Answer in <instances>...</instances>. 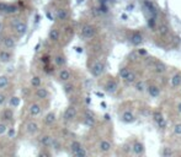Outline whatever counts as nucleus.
Masks as SVG:
<instances>
[{"instance_id":"nucleus-32","label":"nucleus","mask_w":181,"mask_h":157,"mask_svg":"<svg viewBox=\"0 0 181 157\" xmlns=\"http://www.w3.org/2000/svg\"><path fill=\"white\" fill-rule=\"evenodd\" d=\"M83 147V145H82V143L80 141H78V140H73L71 143H70L69 145V149H70V152H71V155L73 154H75L78 150H80Z\"/></svg>"},{"instance_id":"nucleus-35","label":"nucleus","mask_w":181,"mask_h":157,"mask_svg":"<svg viewBox=\"0 0 181 157\" xmlns=\"http://www.w3.org/2000/svg\"><path fill=\"white\" fill-rule=\"evenodd\" d=\"M10 84V77L8 75H1L0 76V90H4Z\"/></svg>"},{"instance_id":"nucleus-47","label":"nucleus","mask_w":181,"mask_h":157,"mask_svg":"<svg viewBox=\"0 0 181 157\" xmlns=\"http://www.w3.org/2000/svg\"><path fill=\"white\" fill-rule=\"evenodd\" d=\"M176 111H178L179 114H181V101L178 102V104H176Z\"/></svg>"},{"instance_id":"nucleus-2","label":"nucleus","mask_w":181,"mask_h":157,"mask_svg":"<svg viewBox=\"0 0 181 157\" xmlns=\"http://www.w3.org/2000/svg\"><path fill=\"white\" fill-rule=\"evenodd\" d=\"M13 29H14V32L16 33V36L19 37V38H21V37H24L26 33H27V24L25 22V21H22V20H20V18H14V21H13Z\"/></svg>"},{"instance_id":"nucleus-5","label":"nucleus","mask_w":181,"mask_h":157,"mask_svg":"<svg viewBox=\"0 0 181 157\" xmlns=\"http://www.w3.org/2000/svg\"><path fill=\"white\" fill-rule=\"evenodd\" d=\"M105 72V63L101 60H96L95 63H93V65L90 66V74L94 77H100L102 74Z\"/></svg>"},{"instance_id":"nucleus-44","label":"nucleus","mask_w":181,"mask_h":157,"mask_svg":"<svg viewBox=\"0 0 181 157\" xmlns=\"http://www.w3.org/2000/svg\"><path fill=\"white\" fill-rule=\"evenodd\" d=\"M53 150H58L59 147H60V143L58 141V140H56V139H53V143H52V146H51Z\"/></svg>"},{"instance_id":"nucleus-9","label":"nucleus","mask_w":181,"mask_h":157,"mask_svg":"<svg viewBox=\"0 0 181 157\" xmlns=\"http://www.w3.org/2000/svg\"><path fill=\"white\" fill-rule=\"evenodd\" d=\"M42 104L40 102H32L30 106H28V113L31 117H40L42 114Z\"/></svg>"},{"instance_id":"nucleus-25","label":"nucleus","mask_w":181,"mask_h":157,"mask_svg":"<svg viewBox=\"0 0 181 157\" xmlns=\"http://www.w3.org/2000/svg\"><path fill=\"white\" fill-rule=\"evenodd\" d=\"M53 61H54L56 66H58V68H63V66H65L67 58H65V55H64L63 53H57L56 55H54V58H53Z\"/></svg>"},{"instance_id":"nucleus-33","label":"nucleus","mask_w":181,"mask_h":157,"mask_svg":"<svg viewBox=\"0 0 181 157\" xmlns=\"http://www.w3.org/2000/svg\"><path fill=\"white\" fill-rule=\"evenodd\" d=\"M31 86H32L33 88H37V87L42 86L41 76H38V75H33V76L31 77Z\"/></svg>"},{"instance_id":"nucleus-49","label":"nucleus","mask_w":181,"mask_h":157,"mask_svg":"<svg viewBox=\"0 0 181 157\" xmlns=\"http://www.w3.org/2000/svg\"><path fill=\"white\" fill-rule=\"evenodd\" d=\"M38 155H40V156H49L51 154H49V152H47V151H42V152H40Z\"/></svg>"},{"instance_id":"nucleus-34","label":"nucleus","mask_w":181,"mask_h":157,"mask_svg":"<svg viewBox=\"0 0 181 157\" xmlns=\"http://www.w3.org/2000/svg\"><path fill=\"white\" fill-rule=\"evenodd\" d=\"M17 11H19V6H17L16 4H11V3H9V4H8V8H6L5 14L6 15H14V14H16Z\"/></svg>"},{"instance_id":"nucleus-18","label":"nucleus","mask_w":181,"mask_h":157,"mask_svg":"<svg viewBox=\"0 0 181 157\" xmlns=\"http://www.w3.org/2000/svg\"><path fill=\"white\" fill-rule=\"evenodd\" d=\"M60 36H62L60 29L58 27H52L49 33H48V39H49L51 43H58L59 39H60Z\"/></svg>"},{"instance_id":"nucleus-24","label":"nucleus","mask_w":181,"mask_h":157,"mask_svg":"<svg viewBox=\"0 0 181 157\" xmlns=\"http://www.w3.org/2000/svg\"><path fill=\"white\" fill-rule=\"evenodd\" d=\"M158 34L160 37H163V38H165V37H167L170 34V26L167 25V22H163V24H160L158 26Z\"/></svg>"},{"instance_id":"nucleus-26","label":"nucleus","mask_w":181,"mask_h":157,"mask_svg":"<svg viewBox=\"0 0 181 157\" xmlns=\"http://www.w3.org/2000/svg\"><path fill=\"white\" fill-rule=\"evenodd\" d=\"M13 59V53L10 49H3L0 50V61L1 63H9Z\"/></svg>"},{"instance_id":"nucleus-7","label":"nucleus","mask_w":181,"mask_h":157,"mask_svg":"<svg viewBox=\"0 0 181 157\" xmlns=\"http://www.w3.org/2000/svg\"><path fill=\"white\" fill-rule=\"evenodd\" d=\"M132 152L136 156H144L145 155V147L144 144L139 140H134L132 143Z\"/></svg>"},{"instance_id":"nucleus-15","label":"nucleus","mask_w":181,"mask_h":157,"mask_svg":"<svg viewBox=\"0 0 181 157\" xmlns=\"http://www.w3.org/2000/svg\"><path fill=\"white\" fill-rule=\"evenodd\" d=\"M98 147H99V151H100L101 154H109L112 150V143L110 140H107V139H102V140L99 141Z\"/></svg>"},{"instance_id":"nucleus-36","label":"nucleus","mask_w":181,"mask_h":157,"mask_svg":"<svg viewBox=\"0 0 181 157\" xmlns=\"http://www.w3.org/2000/svg\"><path fill=\"white\" fill-rule=\"evenodd\" d=\"M9 102H10V106L13 108H17L20 106V103H21V98L19 96H13V97H10Z\"/></svg>"},{"instance_id":"nucleus-43","label":"nucleus","mask_w":181,"mask_h":157,"mask_svg":"<svg viewBox=\"0 0 181 157\" xmlns=\"http://www.w3.org/2000/svg\"><path fill=\"white\" fill-rule=\"evenodd\" d=\"M8 100V96L4 93V92H0V106H3Z\"/></svg>"},{"instance_id":"nucleus-14","label":"nucleus","mask_w":181,"mask_h":157,"mask_svg":"<svg viewBox=\"0 0 181 157\" xmlns=\"http://www.w3.org/2000/svg\"><path fill=\"white\" fill-rule=\"evenodd\" d=\"M129 43L133 45V47H138L143 43V34L138 32V31H133L129 36Z\"/></svg>"},{"instance_id":"nucleus-28","label":"nucleus","mask_w":181,"mask_h":157,"mask_svg":"<svg viewBox=\"0 0 181 157\" xmlns=\"http://www.w3.org/2000/svg\"><path fill=\"white\" fill-rule=\"evenodd\" d=\"M133 87H134V90H136L138 93L147 92V85H145V82H144L143 80H137V81L133 84Z\"/></svg>"},{"instance_id":"nucleus-22","label":"nucleus","mask_w":181,"mask_h":157,"mask_svg":"<svg viewBox=\"0 0 181 157\" xmlns=\"http://www.w3.org/2000/svg\"><path fill=\"white\" fill-rule=\"evenodd\" d=\"M120 119L125 124H132V123L136 122V115L133 114V112H131V111H125V112H122Z\"/></svg>"},{"instance_id":"nucleus-27","label":"nucleus","mask_w":181,"mask_h":157,"mask_svg":"<svg viewBox=\"0 0 181 157\" xmlns=\"http://www.w3.org/2000/svg\"><path fill=\"white\" fill-rule=\"evenodd\" d=\"M3 45L6 48V49H14L15 45H16V41H15L14 37H11V36H6V37H4L3 38Z\"/></svg>"},{"instance_id":"nucleus-23","label":"nucleus","mask_w":181,"mask_h":157,"mask_svg":"<svg viewBox=\"0 0 181 157\" xmlns=\"http://www.w3.org/2000/svg\"><path fill=\"white\" fill-rule=\"evenodd\" d=\"M170 86L173 90H176L181 86V72L176 71L173 74V76L170 77Z\"/></svg>"},{"instance_id":"nucleus-6","label":"nucleus","mask_w":181,"mask_h":157,"mask_svg":"<svg viewBox=\"0 0 181 157\" xmlns=\"http://www.w3.org/2000/svg\"><path fill=\"white\" fill-rule=\"evenodd\" d=\"M104 91L106 93H109V95H115L118 91V82H117V80L113 79V77H110L105 82V85H104Z\"/></svg>"},{"instance_id":"nucleus-12","label":"nucleus","mask_w":181,"mask_h":157,"mask_svg":"<svg viewBox=\"0 0 181 157\" xmlns=\"http://www.w3.org/2000/svg\"><path fill=\"white\" fill-rule=\"evenodd\" d=\"M153 69H154V71L156 72L158 75H160V76L165 75V74L167 72V64H165V63H163V61H160V60H154Z\"/></svg>"},{"instance_id":"nucleus-17","label":"nucleus","mask_w":181,"mask_h":157,"mask_svg":"<svg viewBox=\"0 0 181 157\" xmlns=\"http://www.w3.org/2000/svg\"><path fill=\"white\" fill-rule=\"evenodd\" d=\"M69 10L67 8H59L58 10L56 11V20L60 21V22H64L69 18Z\"/></svg>"},{"instance_id":"nucleus-39","label":"nucleus","mask_w":181,"mask_h":157,"mask_svg":"<svg viewBox=\"0 0 181 157\" xmlns=\"http://www.w3.org/2000/svg\"><path fill=\"white\" fill-rule=\"evenodd\" d=\"M73 156H75V157H85V156H88V151L85 150V147H82L80 150H78L75 154H73Z\"/></svg>"},{"instance_id":"nucleus-38","label":"nucleus","mask_w":181,"mask_h":157,"mask_svg":"<svg viewBox=\"0 0 181 157\" xmlns=\"http://www.w3.org/2000/svg\"><path fill=\"white\" fill-rule=\"evenodd\" d=\"M8 129H9V124L0 120V136L4 135L5 133H8Z\"/></svg>"},{"instance_id":"nucleus-30","label":"nucleus","mask_w":181,"mask_h":157,"mask_svg":"<svg viewBox=\"0 0 181 157\" xmlns=\"http://www.w3.org/2000/svg\"><path fill=\"white\" fill-rule=\"evenodd\" d=\"M136 81H137V74L133 71V70L129 72V74L127 75V77H126L125 80H123V82H125V84H126L127 86L133 85V84H134Z\"/></svg>"},{"instance_id":"nucleus-45","label":"nucleus","mask_w":181,"mask_h":157,"mask_svg":"<svg viewBox=\"0 0 181 157\" xmlns=\"http://www.w3.org/2000/svg\"><path fill=\"white\" fill-rule=\"evenodd\" d=\"M14 135H15L14 128H9V129H8V138H14Z\"/></svg>"},{"instance_id":"nucleus-48","label":"nucleus","mask_w":181,"mask_h":157,"mask_svg":"<svg viewBox=\"0 0 181 157\" xmlns=\"http://www.w3.org/2000/svg\"><path fill=\"white\" fill-rule=\"evenodd\" d=\"M138 53H139L140 58H142V55H147V52L144 49H138Z\"/></svg>"},{"instance_id":"nucleus-21","label":"nucleus","mask_w":181,"mask_h":157,"mask_svg":"<svg viewBox=\"0 0 181 157\" xmlns=\"http://www.w3.org/2000/svg\"><path fill=\"white\" fill-rule=\"evenodd\" d=\"M53 136L51 134H43L41 138H40V144L42 145L43 149H51L52 143H53Z\"/></svg>"},{"instance_id":"nucleus-29","label":"nucleus","mask_w":181,"mask_h":157,"mask_svg":"<svg viewBox=\"0 0 181 157\" xmlns=\"http://www.w3.org/2000/svg\"><path fill=\"white\" fill-rule=\"evenodd\" d=\"M63 91H64V93H65L67 96H70V95L75 91V85H74V82H71V81L63 82Z\"/></svg>"},{"instance_id":"nucleus-8","label":"nucleus","mask_w":181,"mask_h":157,"mask_svg":"<svg viewBox=\"0 0 181 157\" xmlns=\"http://www.w3.org/2000/svg\"><path fill=\"white\" fill-rule=\"evenodd\" d=\"M152 118H153L154 123H155L159 128L165 129V127H167V120H165V118L163 117V113H161L160 111H154Z\"/></svg>"},{"instance_id":"nucleus-11","label":"nucleus","mask_w":181,"mask_h":157,"mask_svg":"<svg viewBox=\"0 0 181 157\" xmlns=\"http://www.w3.org/2000/svg\"><path fill=\"white\" fill-rule=\"evenodd\" d=\"M35 97L38 101H43L47 100L49 97V91L47 90V87H43V86H40L37 88H35Z\"/></svg>"},{"instance_id":"nucleus-37","label":"nucleus","mask_w":181,"mask_h":157,"mask_svg":"<svg viewBox=\"0 0 181 157\" xmlns=\"http://www.w3.org/2000/svg\"><path fill=\"white\" fill-rule=\"evenodd\" d=\"M160 155L163 157H170V156H174L175 152H174L170 147H167V146H165V147H163V150L160 151Z\"/></svg>"},{"instance_id":"nucleus-1","label":"nucleus","mask_w":181,"mask_h":157,"mask_svg":"<svg viewBox=\"0 0 181 157\" xmlns=\"http://www.w3.org/2000/svg\"><path fill=\"white\" fill-rule=\"evenodd\" d=\"M80 34L84 39H93L98 34V29L93 24H83L80 27Z\"/></svg>"},{"instance_id":"nucleus-42","label":"nucleus","mask_w":181,"mask_h":157,"mask_svg":"<svg viewBox=\"0 0 181 157\" xmlns=\"http://www.w3.org/2000/svg\"><path fill=\"white\" fill-rule=\"evenodd\" d=\"M6 8H8V3L0 1V14H5V11H6Z\"/></svg>"},{"instance_id":"nucleus-20","label":"nucleus","mask_w":181,"mask_h":157,"mask_svg":"<svg viewBox=\"0 0 181 157\" xmlns=\"http://www.w3.org/2000/svg\"><path fill=\"white\" fill-rule=\"evenodd\" d=\"M83 120H84V124H85V125H88L89 128H93V127L95 125V123H96V118H95V115H94V113H91L90 111H86V112H85Z\"/></svg>"},{"instance_id":"nucleus-40","label":"nucleus","mask_w":181,"mask_h":157,"mask_svg":"<svg viewBox=\"0 0 181 157\" xmlns=\"http://www.w3.org/2000/svg\"><path fill=\"white\" fill-rule=\"evenodd\" d=\"M173 131H174V134H175L176 136H181V122L180 123H176V124L174 125Z\"/></svg>"},{"instance_id":"nucleus-10","label":"nucleus","mask_w":181,"mask_h":157,"mask_svg":"<svg viewBox=\"0 0 181 157\" xmlns=\"http://www.w3.org/2000/svg\"><path fill=\"white\" fill-rule=\"evenodd\" d=\"M147 93L152 98H158L161 95V87L156 84H149V85H147Z\"/></svg>"},{"instance_id":"nucleus-41","label":"nucleus","mask_w":181,"mask_h":157,"mask_svg":"<svg viewBox=\"0 0 181 157\" xmlns=\"http://www.w3.org/2000/svg\"><path fill=\"white\" fill-rule=\"evenodd\" d=\"M139 53H138V50H133L131 54H129V58H131V60H133V61H136L137 59H139Z\"/></svg>"},{"instance_id":"nucleus-13","label":"nucleus","mask_w":181,"mask_h":157,"mask_svg":"<svg viewBox=\"0 0 181 157\" xmlns=\"http://www.w3.org/2000/svg\"><path fill=\"white\" fill-rule=\"evenodd\" d=\"M58 80L60 82H67L71 80V71L67 66H63L59 71H58Z\"/></svg>"},{"instance_id":"nucleus-16","label":"nucleus","mask_w":181,"mask_h":157,"mask_svg":"<svg viewBox=\"0 0 181 157\" xmlns=\"http://www.w3.org/2000/svg\"><path fill=\"white\" fill-rule=\"evenodd\" d=\"M0 120L1 122H5V123H11L14 120V111L11 108H5L3 109L1 114H0Z\"/></svg>"},{"instance_id":"nucleus-19","label":"nucleus","mask_w":181,"mask_h":157,"mask_svg":"<svg viewBox=\"0 0 181 157\" xmlns=\"http://www.w3.org/2000/svg\"><path fill=\"white\" fill-rule=\"evenodd\" d=\"M56 120H57L56 112L51 111V112H48L47 114L43 117V125L44 127H51V125H53L56 123Z\"/></svg>"},{"instance_id":"nucleus-46","label":"nucleus","mask_w":181,"mask_h":157,"mask_svg":"<svg viewBox=\"0 0 181 157\" xmlns=\"http://www.w3.org/2000/svg\"><path fill=\"white\" fill-rule=\"evenodd\" d=\"M42 61H43L44 64H48V63H49V57H48V55H43V57H42Z\"/></svg>"},{"instance_id":"nucleus-3","label":"nucleus","mask_w":181,"mask_h":157,"mask_svg":"<svg viewBox=\"0 0 181 157\" xmlns=\"http://www.w3.org/2000/svg\"><path fill=\"white\" fill-rule=\"evenodd\" d=\"M78 115V109L75 106H68L65 109H64V113H63V120L64 123H71L75 120Z\"/></svg>"},{"instance_id":"nucleus-31","label":"nucleus","mask_w":181,"mask_h":157,"mask_svg":"<svg viewBox=\"0 0 181 157\" xmlns=\"http://www.w3.org/2000/svg\"><path fill=\"white\" fill-rule=\"evenodd\" d=\"M131 71H132V69H131L129 66L123 65V66H121L120 70H118V77H120L121 80H125L126 77H127V75H128Z\"/></svg>"},{"instance_id":"nucleus-4","label":"nucleus","mask_w":181,"mask_h":157,"mask_svg":"<svg viewBox=\"0 0 181 157\" xmlns=\"http://www.w3.org/2000/svg\"><path fill=\"white\" fill-rule=\"evenodd\" d=\"M24 130H25V133H26L27 135L33 136V135H36V134L38 133L40 124H38L36 120H32V119L26 120V123H25V125H24Z\"/></svg>"}]
</instances>
